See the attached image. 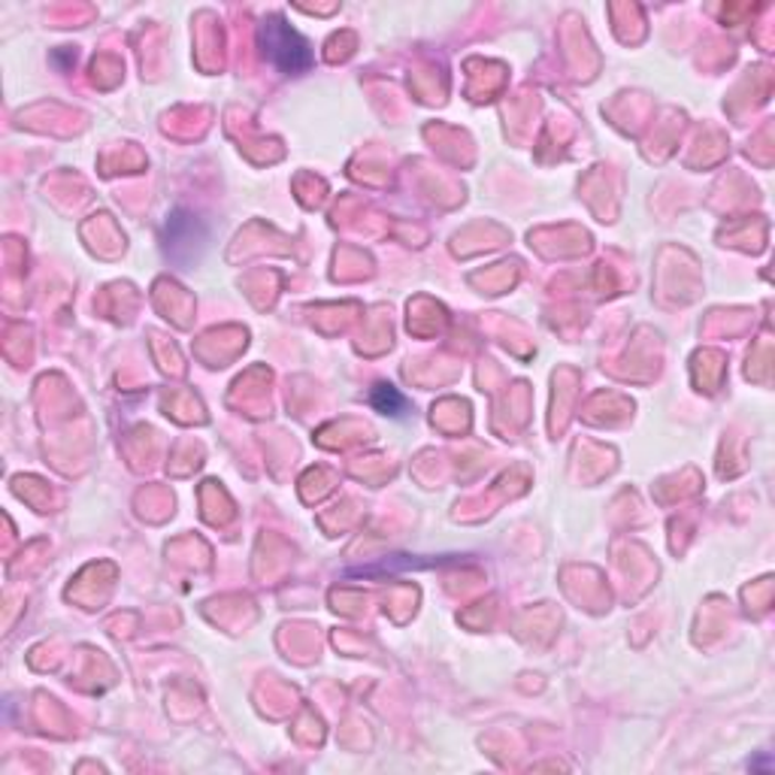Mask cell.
<instances>
[{"instance_id": "7a4b0ae2", "label": "cell", "mask_w": 775, "mask_h": 775, "mask_svg": "<svg viewBox=\"0 0 775 775\" xmlns=\"http://www.w3.org/2000/svg\"><path fill=\"white\" fill-rule=\"evenodd\" d=\"M164 234H167V237H164V249H167V255H170L173 261H192L194 255H197V249H200L206 240L200 221L194 216H188V213H173Z\"/></svg>"}, {"instance_id": "6da1fadb", "label": "cell", "mask_w": 775, "mask_h": 775, "mask_svg": "<svg viewBox=\"0 0 775 775\" xmlns=\"http://www.w3.org/2000/svg\"><path fill=\"white\" fill-rule=\"evenodd\" d=\"M258 43H261L264 55L270 58V64L288 76L307 73L312 68V49H309L307 37L294 31L282 16H267L258 24Z\"/></svg>"}, {"instance_id": "3957f363", "label": "cell", "mask_w": 775, "mask_h": 775, "mask_svg": "<svg viewBox=\"0 0 775 775\" xmlns=\"http://www.w3.org/2000/svg\"><path fill=\"white\" fill-rule=\"evenodd\" d=\"M373 406L379 412H385V415H403L406 412V400H403V394L394 385H379L373 391Z\"/></svg>"}]
</instances>
